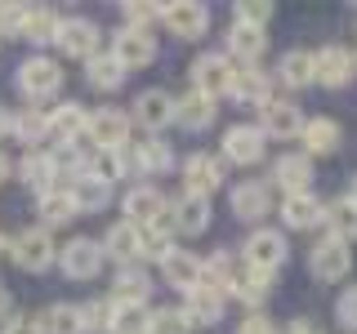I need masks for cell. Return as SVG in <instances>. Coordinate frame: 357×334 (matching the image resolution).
<instances>
[{
    "instance_id": "obj_38",
    "label": "cell",
    "mask_w": 357,
    "mask_h": 334,
    "mask_svg": "<svg viewBox=\"0 0 357 334\" xmlns=\"http://www.w3.org/2000/svg\"><path fill=\"white\" fill-rule=\"evenodd\" d=\"M9 129H14L22 143H45L50 116H45V107H22L18 116H9Z\"/></svg>"
},
{
    "instance_id": "obj_17",
    "label": "cell",
    "mask_w": 357,
    "mask_h": 334,
    "mask_svg": "<svg viewBox=\"0 0 357 334\" xmlns=\"http://www.w3.org/2000/svg\"><path fill=\"white\" fill-rule=\"evenodd\" d=\"M228 94L237 98L241 107H268V94H273V85H268V76L255 72V67H232Z\"/></svg>"
},
{
    "instance_id": "obj_5",
    "label": "cell",
    "mask_w": 357,
    "mask_h": 334,
    "mask_svg": "<svg viewBox=\"0 0 357 334\" xmlns=\"http://www.w3.org/2000/svg\"><path fill=\"white\" fill-rule=\"evenodd\" d=\"M353 72H357V63H353V54L344 49V45H326V49L312 54V81H321L326 89L349 85Z\"/></svg>"
},
{
    "instance_id": "obj_46",
    "label": "cell",
    "mask_w": 357,
    "mask_h": 334,
    "mask_svg": "<svg viewBox=\"0 0 357 334\" xmlns=\"http://www.w3.org/2000/svg\"><path fill=\"white\" fill-rule=\"evenodd\" d=\"M335 321H340L344 330H357V285H349L340 294V303H335Z\"/></svg>"
},
{
    "instance_id": "obj_55",
    "label": "cell",
    "mask_w": 357,
    "mask_h": 334,
    "mask_svg": "<svg viewBox=\"0 0 357 334\" xmlns=\"http://www.w3.org/2000/svg\"><path fill=\"white\" fill-rule=\"evenodd\" d=\"M0 134H9V111L0 107Z\"/></svg>"
},
{
    "instance_id": "obj_30",
    "label": "cell",
    "mask_w": 357,
    "mask_h": 334,
    "mask_svg": "<svg viewBox=\"0 0 357 334\" xmlns=\"http://www.w3.org/2000/svg\"><path fill=\"white\" fill-rule=\"evenodd\" d=\"M134 165H139V174H165V170L174 165L170 143H161V138H143V143H134Z\"/></svg>"
},
{
    "instance_id": "obj_24",
    "label": "cell",
    "mask_w": 357,
    "mask_h": 334,
    "mask_svg": "<svg viewBox=\"0 0 357 334\" xmlns=\"http://www.w3.org/2000/svg\"><path fill=\"white\" fill-rule=\"evenodd\" d=\"M18 174H22V183H27V187H36V192H50L54 178H59V161H54V152L31 148L27 156H22Z\"/></svg>"
},
{
    "instance_id": "obj_27",
    "label": "cell",
    "mask_w": 357,
    "mask_h": 334,
    "mask_svg": "<svg viewBox=\"0 0 357 334\" xmlns=\"http://www.w3.org/2000/svg\"><path fill=\"white\" fill-rule=\"evenodd\" d=\"M299 138H304V148H308V152L326 156V152H335V148H340V125H335L331 116H312V120H304Z\"/></svg>"
},
{
    "instance_id": "obj_26",
    "label": "cell",
    "mask_w": 357,
    "mask_h": 334,
    "mask_svg": "<svg viewBox=\"0 0 357 334\" xmlns=\"http://www.w3.org/2000/svg\"><path fill=\"white\" fill-rule=\"evenodd\" d=\"M273 178L286 187V196L290 192H308V178H312V161L304 152H290V156H282V161L273 165Z\"/></svg>"
},
{
    "instance_id": "obj_22",
    "label": "cell",
    "mask_w": 357,
    "mask_h": 334,
    "mask_svg": "<svg viewBox=\"0 0 357 334\" xmlns=\"http://www.w3.org/2000/svg\"><path fill=\"white\" fill-rule=\"evenodd\" d=\"M67 196H72L76 209H103L112 200V183H107V174H81V178H72Z\"/></svg>"
},
{
    "instance_id": "obj_7",
    "label": "cell",
    "mask_w": 357,
    "mask_h": 334,
    "mask_svg": "<svg viewBox=\"0 0 357 334\" xmlns=\"http://www.w3.org/2000/svg\"><path fill=\"white\" fill-rule=\"evenodd\" d=\"M245 263L259 267V272H277V267L286 263V237L277 228L250 232V241H245Z\"/></svg>"
},
{
    "instance_id": "obj_16",
    "label": "cell",
    "mask_w": 357,
    "mask_h": 334,
    "mask_svg": "<svg viewBox=\"0 0 357 334\" xmlns=\"http://www.w3.org/2000/svg\"><path fill=\"white\" fill-rule=\"evenodd\" d=\"M268 205H273V192H268V183H259V178H245V183L232 187V214L255 223L268 214Z\"/></svg>"
},
{
    "instance_id": "obj_40",
    "label": "cell",
    "mask_w": 357,
    "mask_h": 334,
    "mask_svg": "<svg viewBox=\"0 0 357 334\" xmlns=\"http://www.w3.org/2000/svg\"><path fill=\"white\" fill-rule=\"evenodd\" d=\"M121 81H126V67L112 58V54H94L89 58V85L94 89H121Z\"/></svg>"
},
{
    "instance_id": "obj_12",
    "label": "cell",
    "mask_w": 357,
    "mask_h": 334,
    "mask_svg": "<svg viewBox=\"0 0 357 334\" xmlns=\"http://www.w3.org/2000/svg\"><path fill=\"white\" fill-rule=\"evenodd\" d=\"M304 129V111H299L290 98H268V107H264V125H259V134L268 138H295V134Z\"/></svg>"
},
{
    "instance_id": "obj_4",
    "label": "cell",
    "mask_w": 357,
    "mask_h": 334,
    "mask_svg": "<svg viewBox=\"0 0 357 334\" xmlns=\"http://www.w3.org/2000/svg\"><path fill=\"white\" fill-rule=\"evenodd\" d=\"M308 267H312V276H317V281H344V276H349V267H353V250L344 241L326 237V241L312 245Z\"/></svg>"
},
{
    "instance_id": "obj_50",
    "label": "cell",
    "mask_w": 357,
    "mask_h": 334,
    "mask_svg": "<svg viewBox=\"0 0 357 334\" xmlns=\"http://www.w3.org/2000/svg\"><path fill=\"white\" fill-rule=\"evenodd\" d=\"M241 334H277V330H273V321H268L264 312H250V317L241 321Z\"/></svg>"
},
{
    "instance_id": "obj_47",
    "label": "cell",
    "mask_w": 357,
    "mask_h": 334,
    "mask_svg": "<svg viewBox=\"0 0 357 334\" xmlns=\"http://www.w3.org/2000/svg\"><path fill=\"white\" fill-rule=\"evenodd\" d=\"M107 156V170L112 174H139V165H134V148L126 143V148H116V152H103Z\"/></svg>"
},
{
    "instance_id": "obj_10",
    "label": "cell",
    "mask_w": 357,
    "mask_h": 334,
    "mask_svg": "<svg viewBox=\"0 0 357 334\" xmlns=\"http://www.w3.org/2000/svg\"><path fill=\"white\" fill-rule=\"evenodd\" d=\"M219 183H223V161H219V156L192 152V156L183 161V192H192V196H210Z\"/></svg>"
},
{
    "instance_id": "obj_56",
    "label": "cell",
    "mask_w": 357,
    "mask_h": 334,
    "mask_svg": "<svg viewBox=\"0 0 357 334\" xmlns=\"http://www.w3.org/2000/svg\"><path fill=\"white\" fill-rule=\"evenodd\" d=\"M349 200H357V174H353V192H349Z\"/></svg>"
},
{
    "instance_id": "obj_6",
    "label": "cell",
    "mask_w": 357,
    "mask_h": 334,
    "mask_svg": "<svg viewBox=\"0 0 357 334\" xmlns=\"http://www.w3.org/2000/svg\"><path fill=\"white\" fill-rule=\"evenodd\" d=\"M54 241H50V232L45 228H27V232H18L14 237V263L22 267V272H45V267L54 263Z\"/></svg>"
},
{
    "instance_id": "obj_14",
    "label": "cell",
    "mask_w": 357,
    "mask_h": 334,
    "mask_svg": "<svg viewBox=\"0 0 357 334\" xmlns=\"http://www.w3.org/2000/svg\"><path fill=\"white\" fill-rule=\"evenodd\" d=\"M112 58H116L121 67H148L156 58V40H152V27H143V31H134L126 27L116 36V49H112Z\"/></svg>"
},
{
    "instance_id": "obj_33",
    "label": "cell",
    "mask_w": 357,
    "mask_h": 334,
    "mask_svg": "<svg viewBox=\"0 0 357 334\" xmlns=\"http://www.w3.org/2000/svg\"><path fill=\"white\" fill-rule=\"evenodd\" d=\"M228 45H232V54L245 63H259V54L268 49V36L259 27H245V22H232V31H228Z\"/></svg>"
},
{
    "instance_id": "obj_1",
    "label": "cell",
    "mask_w": 357,
    "mask_h": 334,
    "mask_svg": "<svg viewBox=\"0 0 357 334\" xmlns=\"http://www.w3.org/2000/svg\"><path fill=\"white\" fill-rule=\"evenodd\" d=\"M85 143L94 152H116L130 143V116H121L116 107H98L94 116H85Z\"/></svg>"
},
{
    "instance_id": "obj_37",
    "label": "cell",
    "mask_w": 357,
    "mask_h": 334,
    "mask_svg": "<svg viewBox=\"0 0 357 334\" xmlns=\"http://www.w3.org/2000/svg\"><path fill=\"white\" fill-rule=\"evenodd\" d=\"M112 303H143L148 299V276L139 272V267H121L116 281H112Z\"/></svg>"
},
{
    "instance_id": "obj_13",
    "label": "cell",
    "mask_w": 357,
    "mask_h": 334,
    "mask_svg": "<svg viewBox=\"0 0 357 334\" xmlns=\"http://www.w3.org/2000/svg\"><path fill=\"white\" fill-rule=\"evenodd\" d=\"M264 134L259 125H232L228 134H223V156L228 161H237V165H255V161H264Z\"/></svg>"
},
{
    "instance_id": "obj_43",
    "label": "cell",
    "mask_w": 357,
    "mask_h": 334,
    "mask_svg": "<svg viewBox=\"0 0 357 334\" xmlns=\"http://www.w3.org/2000/svg\"><path fill=\"white\" fill-rule=\"evenodd\" d=\"M81 326H85V334H107V330H112V299L85 303V308H81Z\"/></svg>"
},
{
    "instance_id": "obj_31",
    "label": "cell",
    "mask_w": 357,
    "mask_h": 334,
    "mask_svg": "<svg viewBox=\"0 0 357 334\" xmlns=\"http://www.w3.org/2000/svg\"><path fill=\"white\" fill-rule=\"evenodd\" d=\"M103 254H112L116 263H134L139 259V228L134 223H116L103 237Z\"/></svg>"
},
{
    "instance_id": "obj_21",
    "label": "cell",
    "mask_w": 357,
    "mask_h": 334,
    "mask_svg": "<svg viewBox=\"0 0 357 334\" xmlns=\"http://www.w3.org/2000/svg\"><path fill=\"white\" fill-rule=\"evenodd\" d=\"M161 272H165V281H170L174 289H197L201 285V259L197 254H188V250H170L161 259Z\"/></svg>"
},
{
    "instance_id": "obj_32",
    "label": "cell",
    "mask_w": 357,
    "mask_h": 334,
    "mask_svg": "<svg viewBox=\"0 0 357 334\" xmlns=\"http://www.w3.org/2000/svg\"><path fill=\"white\" fill-rule=\"evenodd\" d=\"M40 321V334H85V326H81V308L76 303H54L45 317H36Z\"/></svg>"
},
{
    "instance_id": "obj_52",
    "label": "cell",
    "mask_w": 357,
    "mask_h": 334,
    "mask_svg": "<svg viewBox=\"0 0 357 334\" xmlns=\"http://www.w3.org/2000/svg\"><path fill=\"white\" fill-rule=\"evenodd\" d=\"M0 321H9V289L0 285Z\"/></svg>"
},
{
    "instance_id": "obj_48",
    "label": "cell",
    "mask_w": 357,
    "mask_h": 334,
    "mask_svg": "<svg viewBox=\"0 0 357 334\" xmlns=\"http://www.w3.org/2000/svg\"><path fill=\"white\" fill-rule=\"evenodd\" d=\"M126 18L134 22V31H143V22H156V18H161V9H156V5H143V0H130V5H126Z\"/></svg>"
},
{
    "instance_id": "obj_9",
    "label": "cell",
    "mask_w": 357,
    "mask_h": 334,
    "mask_svg": "<svg viewBox=\"0 0 357 334\" xmlns=\"http://www.w3.org/2000/svg\"><path fill=\"white\" fill-rule=\"evenodd\" d=\"M18 89L27 98H50V94H59L63 89V72H59V63H50V58H27L18 67Z\"/></svg>"
},
{
    "instance_id": "obj_51",
    "label": "cell",
    "mask_w": 357,
    "mask_h": 334,
    "mask_svg": "<svg viewBox=\"0 0 357 334\" xmlns=\"http://www.w3.org/2000/svg\"><path fill=\"white\" fill-rule=\"evenodd\" d=\"M286 334H321V326L312 317H299V321H290V330Z\"/></svg>"
},
{
    "instance_id": "obj_3",
    "label": "cell",
    "mask_w": 357,
    "mask_h": 334,
    "mask_svg": "<svg viewBox=\"0 0 357 334\" xmlns=\"http://www.w3.org/2000/svg\"><path fill=\"white\" fill-rule=\"evenodd\" d=\"M228 85H232V63L223 54H201L192 63V94L215 103L219 94H228Z\"/></svg>"
},
{
    "instance_id": "obj_44",
    "label": "cell",
    "mask_w": 357,
    "mask_h": 334,
    "mask_svg": "<svg viewBox=\"0 0 357 334\" xmlns=\"http://www.w3.org/2000/svg\"><path fill=\"white\" fill-rule=\"evenodd\" d=\"M268 18H273V5H268V0H241V5H237V22H245V27L264 31Z\"/></svg>"
},
{
    "instance_id": "obj_19",
    "label": "cell",
    "mask_w": 357,
    "mask_h": 334,
    "mask_svg": "<svg viewBox=\"0 0 357 334\" xmlns=\"http://www.w3.org/2000/svg\"><path fill=\"white\" fill-rule=\"evenodd\" d=\"M85 134V111L81 103H63L50 111V129H45V138H54L59 148H72V143H81Z\"/></svg>"
},
{
    "instance_id": "obj_53",
    "label": "cell",
    "mask_w": 357,
    "mask_h": 334,
    "mask_svg": "<svg viewBox=\"0 0 357 334\" xmlns=\"http://www.w3.org/2000/svg\"><path fill=\"white\" fill-rule=\"evenodd\" d=\"M0 254H14V241H9L5 232H0Z\"/></svg>"
},
{
    "instance_id": "obj_45",
    "label": "cell",
    "mask_w": 357,
    "mask_h": 334,
    "mask_svg": "<svg viewBox=\"0 0 357 334\" xmlns=\"http://www.w3.org/2000/svg\"><path fill=\"white\" fill-rule=\"evenodd\" d=\"M174 245H170V237H156V232H148V228H139V254L143 259H165Z\"/></svg>"
},
{
    "instance_id": "obj_29",
    "label": "cell",
    "mask_w": 357,
    "mask_h": 334,
    "mask_svg": "<svg viewBox=\"0 0 357 334\" xmlns=\"http://www.w3.org/2000/svg\"><path fill=\"white\" fill-rule=\"evenodd\" d=\"M321 223H331V237L349 245V241L357 237V200H349V196L331 200V205H326V214H321Z\"/></svg>"
},
{
    "instance_id": "obj_15",
    "label": "cell",
    "mask_w": 357,
    "mask_h": 334,
    "mask_svg": "<svg viewBox=\"0 0 357 334\" xmlns=\"http://www.w3.org/2000/svg\"><path fill=\"white\" fill-rule=\"evenodd\" d=\"M178 312L188 317V326H215V321H223V289H210V285L188 289V303Z\"/></svg>"
},
{
    "instance_id": "obj_49",
    "label": "cell",
    "mask_w": 357,
    "mask_h": 334,
    "mask_svg": "<svg viewBox=\"0 0 357 334\" xmlns=\"http://www.w3.org/2000/svg\"><path fill=\"white\" fill-rule=\"evenodd\" d=\"M0 334H40V321L36 317H9L0 326Z\"/></svg>"
},
{
    "instance_id": "obj_36",
    "label": "cell",
    "mask_w": 357,
    "mask_h": 334,
    "mask_svg": "<svg viewBox=\"0 0 357 334\" xmlns=\"http://www.w3.org/2000/svg\"><path fill=\"white\" fill-rule=\"evenodd\" d=\"M174 120H178V125H188V129H206L210 120H215V103L201 98V94H188L183 103H174Z\"/></svg>"
},
{
    "instance_id": "obj_28",
    "label": "cell",
    "mask_w": 357,
    "mask_h": 334,
    "mask_svg": "<svg viewBox=\"0 0 357 334\" xmlns=\"http://www.w3.org/2000/svg\"><path fill=\"white\" fill-rule=\"evenodd\" d=\"M36 209H40L45 232H50V228H63V223H72V218H76V205H72V196H67L63 187H50V192H40Z\"/></svg>"
},
{
    "instance_id": "obj_23",
    "label": "cell",
    "mask_w": 357,
    "mask_h": 334,
    "mask_svg": "<svg viewBox=\"0 0 357 334\" xmlns=\"http://www.w3.org/2000/svg\"><path fill=\"white\" fill-rule=\"evenodd\" d=\"M165 209V196L156 192L152 183H139V187H130V196H126V223H134V228H148V223L156 218Z\"/></svg>"
},
{
    "instance_id": "obj_25",
    "label": "cell",
    "mask_w": 357,
    "mask_h": 334,
    "mask_svg": "<svg viewBox=\"0 0 357 334\" xmlns=\"http://www.w3.org/2000/svg\"><path fill=\"white\" fill-rule=\"evenodd\" d=\"M170 209H174V228H183L188 237H197V232H206V228H210V196H192V192H183Z\"/></svg>"
},
{
    "instance_id": "obj_57",
    "label": "cell",
    "mask_w": 357,
    "mask_h": 334,
    "mask_svg": "<svg viewBox=\"0 0 357 334\" xmlns=\"http://www.w3.org/2000/svg\"><path fill=\"white\" fill-rule=\"evenodd\" d=\"M353 63H357V58H353Z\"/></svg>"
},
{
    "instance_id": "obj_8",
    "label": "cell",
    "mask_w": 357,
    "mask_h": 334,
    "mask_svg": "<svg viewBox=\"0 0 357 334\" xmlns=\"http://www.w3.org/2000/svg\"><path fill=\"white\" fill-rule=\"evenodd\" d=\"M54 40H59V49L72 54V58H94L98 54V27L89 18H59Z\"/></svg>"
},
{
    "instance_id": "obj_34",
    "label": "cell",
    "mask_w": 357,
    "mask_h": 334,
    "mask_svg": "<svg viewBox=\"0 0 357 334\" xmlns=\"http://www.w3.org/2000/svg\"><path fill=\"white\" fill-rule=\"evenodd\" d=\"M228 285L237 289V299H245V303H264L268 299V272H259V267H250V263L237 267Z\"/></svg>"
},
{
    "instance_id": "obj_35",
    "label": "cell",
    "mask_w": 357,
    "mask_h": 334,
    "mask_svg": "<svg viewBox=\"0 0 357 334\" xmlns=\"http://www.w3.org/2000/svg\"><path fill=\"white\" fill-rule=\"evenodd\" d=\"M54 31H59V14H54V9H27V14H22V27H18L22 40L45 45V40H54Z\"/></svg>"
},
{
    "instance_id": "obj_39",
    "label": "cell",
    "mask_w": 357,
    "mask_h": 334,
    "mask_svg": "<svg viewBox=\"0 0 357 334\" xmlns=\"http://www.w3.org/2000/svg\"><path fill=\"white\" fill-rule=\"evenodd\" d=\"M282 81L290 85V89H304V85H312V54L308 49H290V54H282Z\"/></svg>"
},
{
    "instance_id": "obj_42",
    "label": "cell",
    "mask_w": 357,
    "mask_h": 334,
    "mask_svg": "<svg viewBox=\"0 0 357 334\" xmlns=\"http://www.w3.org/2000/svg\"><path fill=\"white\" fill-rule=\"evenodd\" d=\"M143 334H192V326H188V317L178 308H156L148 312V330Z\"/></svg>"
},
{
    "instance_id": "obj_18",
    "label": "cell",
    "mask_w": 357,
    "mask_h": 334,
    "mask_svg": "<svg viewBox=\"0 0 357 334\" xmlns=\"http://www.w3.org/2000/svg\"><path fill=\"white\" fill-rule=\"evenodd\" d=\"M134 120L148 129H165L174 120V98L165 94V89H143L139 98H134Z\"/></svg>"
},
{
    "instance_id": "obj_11",
    "label": "cell",
    "mask_w": 357,
    "mask_h": 334,
    "mask_svg": "<svg viewBox=\"0 0 357 334\" xmlns=\"http://www.w3.org/2000/svg\"><path fill=\"white\" fill-rule=\"evenodd\" d=\"M161 18H165V27H170L174 36H183V40L206 36V27H210L206 5H197V0H174V5L161 9Z\"/></svg>"
},
{
    "instance_id": "obj_20",
    "label": "cell",
    "mask_w": 357,
    "mask_h": 334,
    "mask_svg": "<svg viewBox=\"0 0 357 334\" xmlns=\"http://www.w3.org/2000/svg\"><path fill=\"white\" fill-rule=\"evenodd\" d=\"M321 214H326V205H321L312 192H290V196L282 200V218H286V228H295V232L317 228Z\"/></svg>"
},
{
    "instance_id": "obj_54",
    "label": "cell",
    "mask_w": 357,
    "mask_h": 334,
    "mask_svg": "<svg viewBox=\"0 0 357 334\" xmlns=\"http://www.w3.org/2000/svg\"><path fill=\"white\" fill-rule=\"evenodd\" d=\"M5 178H9V156L0 152V183H5Z\"/></svg>"
},
{
    "instance_id": "obj_2",
    "label": "cell",
    "mask_w": 357,
    "mask_h": 334,
    "mask_svg": "<svg viewBox=\"0 0 357 334\" xmlns=\"http://www.w3.org/2000/svg\"><path fill=\"white\" fill-rule=\"evenodd\" d=\"M103 259H107L103 245L89 241V237H76V241H67L59 250V263H63V272L72 276V281H89V276H98Z\"/></svg>"
},
{
    "instance_id": "obj_41",
    "label": "cell",
    "mask_w": 357,
    "mask_h": 334,
    "mask_svg": "<svg viewBox=\"0 0 357 334\" xmlns=\"http://www.w3.org/2000/svg\"><path fill=\"white\" fill-rule=\"evenodd\" d=\"M112 330L116 334H143L148 330V303H112Z\"/></svg>"
}]
</instances>
